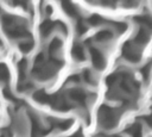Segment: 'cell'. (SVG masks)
I'll return each mask as SVG.
<instances>
[{"instance_id": "obj_19", "label": "cell", "mask_w": 152, "mask_h": 137, "mask_svg": "<svg viewBox=\"0 0 152 137\" xmlns=\"http://www.w3.org/2000/svg\"><path fill=\"white\" fill-rule=\"evenodd\" d=\"M113 25H114V29L118 30L119 32H124L127 29V25L122 21H115V23H113Z\"/></svg>"}, {"instance_id": "obj_17", "label": "cell", "mask_w": 152, "mask_h": 137, "mask_svg": "<svg viewBox=\"0 0 152 137\" xmlns=\"http://www.w3.org/2000/svg\"><path fill=\"white\" fill-rule=\"evenodd\" d=\"M83 79H84V81H86L87 83H89V85H94V83H95V79H94L93 74L90 73V70H88V69L83 71Z\"/></svg>"}, {"instance_id": "obj_9", "label": "cell", "mask_w": 152, "mask_h": 137, "mask_svg": "<svg viewBox=\"0 0 152 137\" xmlns=\"http://www.w3.org/2000/svg\"><path fill=\"white\" fill-rule=\"evenodd\" d=\"M127 132L129 133L131 137H142V127H141V124L135 123V124L131 125L127 129Z\"/></svg>"}, {"instance_id": "obj_3", "label": "cell", "mask_w": 152, "mask_h": 137, "mask_svg": "<svg viewBox=\"0 0 152 137\" xmlns=\"http://www.w3.org/2000/svg\"><path fill=\"white\" fill-rule=\"evenodd\" d=\"M90 51V56H91V62H93V66L95 67V69L97 70H102L106 66V60L102 55V52L95 48H90L89 49Z\"/></svg>"}, {"instance_id": "obj_6", "label": "cell", "mask_w": 152, "mask_h": 137, "mask_svg": "<svg viewBox=\"0 0 152 137\" xmlns=\"http://www.w3.org/2000/svg\"><path fill=\"white\" fill-rule=\"evenodd\" d=\"M135 21L140 25V27L150 31L152 30V15L150 14H141V15H138L135 17Z\"/></svg>"}, {"instance_id": "obj_8", "label": "cell", "mask_w": 152, "mask_h": 137, "mask_svg": "<svg viewBox=\"0 0 152 137\" xmlns=\"http://www.w3.org/2000/svg\"><path fill=\"white\" fill-rule=\"evenodd\" d=\"M113 38V32L110 30H102L100 32L96 33L95 36V41L100 42V43H104V42H108Z\"/></svg>"}, {"instance_id": "obj_13", "label": "cell", "mask_w": 152, "mask_h": 137, "mask_svg": "<svg viewBox=\"0 0 152 137\" xmlns=\"http://www.w3.org/2000/svg\"><path fill=\"white\" fill-rule=\"evenodd\" d=\"M88 23H89L90 25H93V26H99V25H101V24L103 23V19H102L100 15L94 14V15H91V17L88 19Z\"/></svg>"}, {"instance_id": "obj_14", "label": "cell", "mask_w": 152, "mask_h": 137, "mask_svg": "<svg viewBox=\"0 0 152 137\" xmlns=\"http://www.w3.org/2000/svg\"><path fill=\"white\" fill-rule=\"evenodd\" d=\"M26 66H27V62L26 60H21L19 63H18V70H19V75H20V80H23L25 77V71H26Z\"/></svg>"}, {"instance_id": "obj_10", "label": "cell", "mask_w": 152, "mask_h": 137, "mask_svg": "<svg viewBox=\"0 0 152 137\" xmlns=\"http://www.w3.org/2000/svg\"><path fill=\"white\" fill-rule=\"evenodd\" d=\"M62 6H63L64 12L68 15H70V17H77L78 15V10H77V7L74 4H71V2H63Z\"/></svg>"}, {"instance_id": "obj_4", "label": "cell", "mask_w": 152, "mask_h": 137, "mask_svg": "<svg viewBox=\"0 0 152 137\" xmlns=\"http://www.w3.org/2000/svg\"><path fill=\"white\" fill-rule=\"evenodd\" d=\"M69 98L78 104H84L88 99L87 93L81 88H72L69 91Z\"/></svg>"}, {"instance_id": "obj_11", "label": "cell", "mask_w": 152, "mask_h": 137, "mask_svg": "<svg viewBox=\"0 0 152 137\" xmlns=\"http://www.w3.org/2000/svg\"><path fill=\"white\" fill-rule=\"evenodd\" d=\"M57 23H51V21H44L43 24H42V26H40V32H42V35H43V37H46V36H49L50 35V32L53 30V27H55V25H56Z\"/></svg>"}, {"instance_id": "obj_20", "label": "cell", "mask_w": 152, "mask_h": 137, "mask_svg": "<svg viewBox=\"0 0 152 137\" xmlns=\"http://www.w3.org/2000/svg\"><path fill=\"white\" fill-rule=\"evenodd\" d=\"M76 31L78 32V35H82V33H84V32L87 31V27H86V25H84L82 21H80V23L77 24V26H76Z\"/></svg>"}, {"instance_id": "obj_21", "label": "cell", "mask_w": 152, "mask_h": 137, "mask_svg": "<svg viewBox=\"0 0 152 137\" xmlns=\"http://www.w3.org/2000/svg\"><path fill=\"white\" fill-rule=\"evenodd\" d=\"M141 73H142V76H144V79H145V81H146V80L148 79V75H150V67H148V66H145V67L142 68Z\"/></svg>"}, {"instance_id": "obj_22", "label": "cell", "mask_w": 152, "mask_h": 137, "mask_svg": "<svg viewBox=\"0 0 152 137\" xmlns=\"http://www.w3.org/2000/svg\"><path fill=\"white\" fill-rule=\"evenodd\" d=\"M142 119L146 122V124H147L150 127H152V113H150L148 116H145V117H142Z\"/></svg>"}, {"instance_id": "obj_7", "label": "cell", "mask_w": 152, "mask_h": 137, "mask_svg": "<svg viewBox=\"0 0 152 137\" xmlns=\"http://www.w3.org/2000/svg\"><path fill=\"white\" fill-rule=\"evenodd\" d=\"M71 55L72 57L78 61V62H82L86 60V54H84V49L80 45V44H75L72 46V50H71Z\"/></svg>"}, {"instance_id": "obj_2", "label": "cell", "mask_w": 152, "mask_h": 137, "mask_svg": "<svg viewBox=\"0 0 152 137\" xmlns=\"http://www.w3.org/2000/svg\"><path fill=\"white\" fill-rule=\"evenodd\" d=\"M122 56L125 60H127L131 63H137L140 61V52L135 46H132V44L129 42H127L124 46H122Z\"/></svg>"}, {"instance_id": "obj_18", "label": "cell", "mask_w": 152, "mask_h": 137, "mask_svg": "<svg viewBox=\"0 0 152 137\" xmlns=\"http://www.w3.org/2000/svg\"><path fill=\"white\" fill-rule=\"evenodd\" d=\"M71 125V120H64V122H58L56 124V127H58L59 130H66L69 129Z\"/></svg>"}, {"instance_id": "obj_1", "label": "cell", "mask_w": 152, "mask_h": 137, "mask_svg": "<svg viewBox=\"0 0 152 137\" xmlns=\"http://www.w3.org/2000/svg\"><path fill=\"white\" fill-rule=\"evenodd\" d=\"M118 120H119V113L113 107H109L107 105H102L100 107L99 122L104 129H107V130L113 129L114 126H116Z\"/></svg>"}, {"instance_id": "obj_5", "label": "cell", "mask_w": 152, "mask_h": 137, "mask_svg": "<svg viewBox=\"0 0 152 137\" xmlns=\"http://www.w3.org/2000/svg\"><path fill=\"white\" fill-rule=\"evenodd\" d=\"M148 39H150V32H148L147 30L140 27V29L138 30V32H137L134 39H133V43H134L137 46H138V45H144V44H146V43L148 42Z\"/></svg>"}, {"instance_id": "obj_23", "label": "cell", "mask_w": 152, "mask_h": 137, "mask_svg": "<svg viewBox=\"0 0 152 137\" xmlns=\"http://www.w3.org/2000/svg\"><path fill=\"white\" fill-rule=\"evenodd\" d=\"M69 137H82V135H81V133H75V135H71V136H69Z\"/></svg>"}, {"instance_id": "obj_12", "label": "cell", "mask_w": 152, "mask_h": 137, "mask_svg": "<svg viewBox=\"0 0 152 137\" xmlns=\"http://www.w3.org/2000/svg\"><path fill=\"white\" fill-rule=\"evenodd\" d=\"M8 79H10L8 69L6 68L5 64H0V82H6Z\"/></svg>"}, {"instance_id": "obj_15", "label": "cell", "mask_w": 152, "mask_h": 137, "mask_svg": "<svg viewBox=\"0 0 152 137\" xmlns=\"http://www.w3.org/2000/svg\"><path fill=\"white\" fill-rule=\"evenodd\" d=\"M32 46H33V42L32 41H24V42H21V43H19V48H20V50L23 51V52H27V51H30L31 49H32Z\"/></svg>"}, {"instance_id": "obj_16", "label": "cell", "mask_w": 152, "mask_h": 137, "mask_svg": "<svg viewBox=\"0 0 152 137\" xmlns=\"http://www.w3.org/2000/svg\"><path fill=\"white\" fill-rule=\"evenodd\" d=\"M61 46H62V42L59 41V39H57V38H55L51 43H50V46H49V51L52 54L53 51H57V50H59L61 49Z\"/></svg>"}]
</instances>
